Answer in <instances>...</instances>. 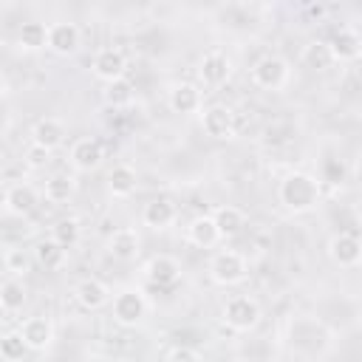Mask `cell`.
<instances>
[{
	"mask_svg": "<svg viewBox=\"0 0 362 362\" xmlns=\"http://www.w3.org/2000/svg\"><path fill=\"white\" fill-rule=\"evenodd\" d=\"M320 198H322V184L311 173H300V170L297 173H288L280 181V187H277V201L291 215L314 212L320 206Z\"/></svg>",
	"mask_w": 362,
	"mask_h": 362,
	"instance_id": "cell-1",
	"label": "cell"
},
{
	"mask_svg": "<svg viewBox=\"0 0 362 362\" xmlns=\"http://www.w3.org/2000/svg\"><path fill=\"white\" fill-rule=\"evenodd\" d=\"M209 277H212V283H218V286H223V288L240 286V283L249 277V263H246V257H243L240 252H235V249H221V252H215L212 260H209Z\"/></svg>",
	"mask_w": 362,
	"mask_h": 362,
	"instance_id": "cell-2",
	"label": "cell"
},
{
	"mask_svg": "<svg viewBox=\"0 0 362 362\" xmlns=\"http://www.w3.org/2000/svg\"><path fill=\"white\" fill-rule=\"evenodd\" d=\"M110 314L122 328H136L147 317V300L139 288H122L110 297Z\"/></svg>",
	"mask_w": 362,
	"mask_h": 362,
	"instance_id": "cell-3",
	"label": "cell"
},
{
	"mask_svg": "<svg viewBox=\"0 0 362 362\" xmlns=\"http://www.w3.org/2000/svg\"><path fill=\"white\" fill-rule=\"evenodd\" d=\"M223 322H226V328H232L238 334H246V331L257 328V322H260V305H257V300L249 297V294L229 297L226 305H223Z\"/></svg>",
	"mask_w": 362,
	"mask_h": 362,
	"instance_id": "cell-4",
	"label": "cell"
},
{
	"mask_svg": "<svg viewBox=\"0 0 362 362\" xmlns=\"http://www.w3.org/2000/svg\"><path fill=\"white\" fill-rule=\"evenodd\" d=\"M288 79H291V68L277 54H266L252 65V82L263 90H283Z\"/></svg>",
	"mask_w": 362,
	"mask_h": 362,
	"instance_id": "cell-5",
	"label": "cell"
},
{
	"mask_svg": "<svg viewBox=\"0 0 362 362\" xmlns=\"http://www.w3.org/2000/svg\"><path fill=\"white\" fill-rule=\"evenodd\" d=\"M90 71H93V76L102 79L105 85H107V82H116V79H122L124 71H127V57H124V51L116 48V45H102V48L93 54V59H90Z\"/></svg>",
	"mask_w": 362,
	"mask_h": 362,
	"instance_id": "cell-6",
	"label": "cell"
},
{
	"mask_svg": "<svg viewBox=\"0 0 362 362\" xmlns=\"http://www.w3.org/2000/svg\"><path fill=\"white\" fill-rule=\"evenodd\" d=\"M328 257L339 269H356L362 260V240L356 232H337L328 240Z\"/></svg>",
	"mask_w": 362,
	"mask_h": 362,
	"instance_id": "cell-7",
	"label": "cell"
},
{
	"mask_svg": "<svg viewBox=\"0 0 362 362\" xmlns=\"http://www.w3.org/2000/svg\"><path fill=\"white\" fill-rule=\"evenodd\" d=\"M229 76H232V62H229L226 54L209 51V54L201 57V62H198V79L206 88H221V85L229 82Z\"/></svg>",
	"mask_w": 362,
	"mask_h": 362,
	"instance_id": "cell-8",
	"label": "cell"
},
{
	"mask_svg": "<svg viewBox=\"0 0 362 362\" xmlns=\"http://www.w3.org/2000/svg\"><path fill=\"white\" fill-rule=\"evenodd\" d=\"M201 127L209 139H232L235 133V113L226 105H209L201 110Z\"/></svg>",
	"mask_w": 362,
	"mask_h": 362,
	"instance_id": "cell-9",
	"label": "cell"
},
{
	"mask_svg": "<svg viewBox=\"0 0 362 362\" xmlns=\"http://www.w3.org/2000/svg\"><path fill=\"white\" fill-rule=\"evenodd\" d=\"M68 158H71V167H74V170H79V173H93V170L102 164L105 150H102V144H99L93 136H82V139H76V141L71 144Z\"/></svg>",
	"mask_w": 362,
	"mask_h": 362,
	"instance_id": "cell-10",
	"label": "cell"
},
{
	"mask_svg": "<svg viewBox=\"0 0 362 362\" xmlns=\"http://www.w3.org/2000/svg\"><path fill=\"white\" fill-rule=\"evenodd\" d=\"M141 272H144L147 283H153V286H158V288L175 286V283L181 280V266H178V260L170 257V255H153V257L144 263Z\"/></svg>",
	"mask_w": 362,
	"mask_h": 362,
	"instance_id": "cell-11",
	"label": "cell"
},
{
	"mask_svg": "<svg viewBox=\"0 0 362 362\" xmlns=\"http://www.w3.org/2000/svg\"><path fill=\"white\" fill-rule=\"evenodd\" d=\"M328 48H331V57L334 62H356L359 54H362V37L356 28L351 25H342L339 31H334L331 40H325Z\"/></svg>",
	"mask_w": 362,
	"mask_h": 362,
	"instance_id": "cell-12",
	"label": "cell"
},
{
	"mask_svg": "<svg viewBox=\"0 0 362 362\" xmlns=\"http://www.w3.org/2000/svg\"><path fill=\"white\" fill-rule=\"evenodd\" d=\"M167 105H170L173 113H181V116L201 113V105H204L201 88L195 82H175L167 93Z\"/></svg>",
	"mask_w": 362,
	"mask_h": 362,
	"instance_id": "cell-13",
	"label": "cell"
},
{
	"mask_svg": "<svg viewBox=\"0 0 362 362\" xmlns=\"http://www.w3.org/2000/svg\"><path fill=\"white\" fill-rule=\"evenodd\" d=\"M3 206L11 212V215H17V218H25V215H31L37 206H40V192L31 187V184H11L8 189H6V195H3Z\"/></svg>",
	"mask_w": 362,
	"mask_h": 362,
	"instance_id": "cell-14",
	"label": "cell"
},
{
	"mask_svg": "<svg viewBox=\"0 0 362 362\" xmlns=\"http://www.w3.org/2000/svg\"><path fill=\"white\" fill-rule=\"evenodd\" d=\"M74 297L85 311H99L110 303V288L99 277H85L74 286Z\"/></svg>",
	"mask_w": 362,
	"mask_h": 362,
	"instance_id": "cell-15",
	"label": "cell"
},
{
	"mask_svg": "<svg viewBox=\"0 0 362 362\" xmlns=\"http://www.w3.org/2000/svg\"><path fill=\"white\" fill-rule=\"evenodd\" d=\"M79 42H82V37H79V28L74 23H51L48 25V42H45V48H51L54 54L71 57V54L79 51Z\"/></svg>",
	"mask_w": 362,
	"mask_h": 362,
	"instance_id": "cell-16",
	"label": "cell"
},
{
	"mask_svg": "<svg viewBox=\"0 0 362 362\" xmlns=\"http://www.w3.org/2000/svg\"><path fill=\"white\" fill-rule=\"evenodd\" d=\"M139 246H141V238H139V232H136L133 226H119V229L107 238V252H110V257H113V260H122V263L136 260L139 252H141Z\"/></svg>",
	"mask_w": 362,
	"mask_h": 362,
	"instance_id": "cell-17",
	"label": "cell"
},
{
	"mask_svg": "<svg viewBox=\"0 0 362 362\" xmlns=\"http://www.w3.org/2000/svg\"><path fill=\"white\" fill-rule=\"evenodd\" d=\"M20 337H23V342H25L28 351H45L54 342V325H51L48 317L37 314V317H28L20 325Z\"/></svg>",
	"mask_w": 362,
	"mask_h": 362,
	"instance_id": "cell-18",
	"label": "cell"
},
{
	"mask_svg": "<svg viewBox=\"0 0 362 362\" xmlns=\"http://www.w3.org/2000/svg\"><path fill=\"white\" fill-rule=\"evenodd\" d=\"M62 141H65V124H62L59 119L45 116V119L34 122V127H31V144H37V147L54 153Z\"/></svg>",
	"mask_w": 362,
	"mask_h": 362,
	"instance_id": "cell-19",
	"label": "cell"
},
{
	"mask_svg": "<svg viewBox=\"0 0 362 362\" xmlns=\"http://www.w3.org/2000/svg\"><path fill=\"white\" fill-rule=\"evenodd\" d=\"M175 218H178V206L170 198H153L141 209V221L150 229H167L175 223Z\"/></svg>",
	"mask_w": 362,
	"mask_h": 362,
	"instance_id": "cell-20",
	"label": "cell"
},
{
	"mask_svg": "<svg viewBox=\"0 0 362 362\" xmlns=\"http://www.w3.org/2000/svg\"><path fill=\"white\" fill-rule=\"evenodd\" d=\"M187 240H189L192 246H198V249H212V246H218V243H221V235H218V229H215L212 215H195V218L189 221V226H187Z\"/></svg>",
	"mask_w": 362,
	"mask_h": 362,
	"instance_id": "cell-21",
	"label": "cell"
},
{
	"mask_svg": "<svg viewBox=\"0 0 362 362\" xmlns=\"http://www.w3.org/2000/svg\"><path fill=\"white\" fill-rule=\"evenodd\" d=\"M212 221H215V229H218L221 240H229V238L240 235L243 226H246V215H243V209H238V206H232V204L218 206V209L212 212Z\"/></svg>",
	"mask_w": 362,
	"mask_h": 362,
	"instance_id": "cell-22",
	"label": "cell"
},
{
	"mask_svg": "<svg viewBox=\"0 0 362 362\" xmlns=\"http://www.w3.org/2000/svg\"><path fill=\"white\" fill-rule=\"evenodd\" d=\"M136 184H139V175L130 164H116L107 173V192L113 198H130L136 192Z\"/></svg>",
	"mask_w": 362,
	"mask_h": 362,
	"instance_id": "cell-23",
	"label": "cell"
},
{
	"mask_svg": "<svg viewBox=\"0 0 362 362\" xmlns=\"http://www.w3.org/2000/svg\"><path fill=\"white\" fill-rule=\"evenodd\" d=\"M303 65L308 71H328L334 65V57H331V48L325 40H311L303 45V54H300Z\"/></svg>",
	"mask_w": 362,
	"mask_h": 362,
	"instance_id": "cell-24",
	"label": "cell"
},
{
	"mask_svg": "<svg viewBox=\"0 0 362 362\" xmlns=\"http://www.w3.org/2000/svg\"><path fill=\"white\" fill-rule=\"evenodd\" d=\"M31 255H34V263L37 266H42V269H59L62 263H65V249L57 243V240H51V238H42V240H37L34 243V249H31Z\"/></svg>",
	"mask_w": 362,
	"mask_h": 362,
	"instance_id": "cell-25",
	"label": "cell"
},
{
	"mask_svg": "<svg viewBox=\"0 0 362 362\" xmlns=\"http://www.w3.org/2000/svg\"><path fill=\"white\" fill-rule=\"evenodd\" d=\"M25 300H28V291H25L20 277H11V280L0 283V311L14 314V311H20L25 305Z\"/></svg>",
	"mask_w": 362,
	"mask_h": 362,
	"instance_id": "cell-26",
	"label": "cell"
},
{
	"mask_svg": "<svg viewBox=\"0 0 362 362\" xmlns=\"http://www.w3.org/2000/svg\"><path fill=\"white\" fill-rule=\"evenodd\" d=\"M74 192H76L74 175H62V173L51 175V178L45 181V187H42V195H45V201H51V204H68V201L74 198Z\"/></svg>",
	"mask_w": 362,
	"mask_h": 362,
	"instance_id": "cell-27",
	"label": "cell"
},
{
	"mask_svg": "<svg viewBox=\"0 0 362 362\" xmlns=\"http://www.w3.org/2000/svg\"><path fill=\"white\" fill-rule=\"evenodd\" d=\"M51 240H57L65 252L74 249L79 240H82V226L76 218H59L54 226H51Z\"/></svg>",
	"mask_w": 362,
	"mask_h": 362,
	"instance_id": "cell-28",
	"label": "cell"
},
{
	"mask_svg": "<svg viewBox=\"0 0 362 362\" xmlns=\"http://www.w3.org/2000/svg\"><path fill=\"white\" fill-rule=\"evenodd\" d=\"M17 42L25 48V51H40L45 48L48 42V25L45 23H37V20H28L20 25V34H17Z\"/></svg>",
	"mask_w": 362,
	"mask_h": 362,
	"instance_id": "cell-29",
	"label": "cell"
},
{
	"mask_svg": "<svg viewBox=\"0 0 362 362\" xmlns=\"http://www.w3.org/2000/svg\"><path fill=\"white\" fill-rule=\"evenodd\" d=\"M105 102L110 107H127L133 102V82L127 76H122L116 82H107L105 85Z\"/></svg>",
	"mask_w": 362,
	"mask_h": 362,
	"instance_id": "cell-30",
	"label": "cell"
},
{
	"mask_svg": "<svg viewBox=\"0 0 362 362\" xmlns=\"http://www.w3.org/2000/svg\"><path fill=\"white\" fill-rule=\"evenodd\" d=\"M3 263H6V272H11L14 277H25L34 266V255L28 249H8L3 255Z\"/></svg>",
	"mask_w": 362,
	"mask_h": 362,
	"instance_id": "cell-31",
	"label": "cell"
},
{
	"mask_svg": "<svg viewBox=\"0 0 362 362\" xmlns=\"http://www.w3.org/2000/svg\"><path fill=\"white\" fill-rule=\"evenodd\" d=\"M25 342H23V337H20V331H8V334H3L0 337V356L3 359H8V362H17V359H23L25 356Z\"/></svg>",
	"mask_w": 362,
	"mask_h": 362,
	"instance_id": "cell-32",
	"label": "cell"
},
{
	"mask_svg": "<svg viewBox=\"0 0 362 362\" xmlns=\"http://www.w3.org/2000/svg\"><path fill=\"white\" fill-rule=\"evenodd\" d=\"M164 362H201V354L195 348H189V345H175V348L167 351Z\"/></svg>",
	"mask_w": 362,
	"mask_h": 362,
	"instance_id": "cell-33",
	"label": "cell"
},
{
	"mask_svg": "<svg viewBox=\"0 0 362 362\" xmlns=\"http://www.w3.org/2000/svg\"><path fill=\"white\" fill-rule=\"evenodd\" d=\"M48 161H51V153H48V150H42V147H37V144H31V147L25 150V164H28L31 170H42Z\"/></svg>",
	"mask_w": 362,
	"mask_h": 362,
	"instance_id": "cell-34",
	"label": "cell"
},
{
	"mask_svg": "<svg viewBox=\"0 0 362 362\" xmlns=\"http://www.w3.org/2000/svg\"><path fill=\"white\" fill-rule=\"evenodd\" d=\"M6 93H8V79H6V74L0 71V99H3Z\"/></svg>",
	"mask_w": 362,
	"mask_h": 362,
	"instance_id": "cell-35",
	"label": "cell"
},
{
	"mask_svg": "<svg viewBox=\"0 0 362 362\" xmlns=\"http://www.w3.org/2000/svg\"><path fill=\"white\" fill-rule=\"evenodd\" d=\"M0 170H3V156H0Z\"/></svg>",
	"mask_w": 362,
	"mask_h": 362,
	"instance_id": "cell-36",
	"label": "cell"
}]
</instances>
